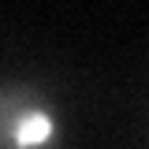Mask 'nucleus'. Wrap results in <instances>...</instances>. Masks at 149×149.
<instances>
[{
    "mask_svg": "<svg viewBox=\"0 0 149 149\" xmlns=\"http://www.w3.org/2000/svg\"><path fill=\"white\" fill-rule=\"evenodd\" d=\"M63 112L30 82L0 86V149H63Z\"/></svg>",
    "mask_w": 149,
    "mask_h": 149,
    "instance_id": "nucleus-1",
    "label": "nucleus"
}]
</instances>
